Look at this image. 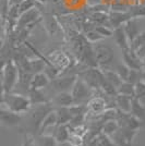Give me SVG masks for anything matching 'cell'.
<instances>
[{"mask_svg":"<svg viewBox=\"0 0 145 146\" xmlns=\"http://www.w3.org/2000/svg\"><path fill=\"white\" fill-rule=\"evenodd\" d=\"M88 3H90L91 6H96V5L102 3V0H88Z\"/></svg>","mask_w":145,"mask_h":146,"instance_id":"41","label":"cell"},{"mask_svg":"<svg viewBox=\"0 0 145 146\" xmlns=\"http://www.w3.org/2000/svg\"><path fill=\"white\" fill-rule=\"evenodd\" d=\"M86 105H87V113L93 116H100L106 110L109 109L107 100L102 96L92 97Z\"/></svg>","mask_w":145,"mask_h":146,"instance_id":"10","label":"cell"},{"mask_svg":"<svg viewBox=\"0 0 145 146\" xmlns=\"http://www.w3.org/2000/svg\"><path fill=\"white\" fill-rule=\"evenodd\" d=\"M42 18L43 15L38 7L34 8V9H31L30 11L21 14V17L18 20L17 29L19 27L20 30H23L25 27H31L34 23H37Z\"/></svg>","mask_w":145,"mask_h":146,"instance_id":"7","label":"cell"},{"mask_svg":"<svg viewBox=\"0 0 145 146\" xmlns=\"http://www.w3.org/2000/svg\"><path fill=\"white\" fill-rule=\"evenodd\" d=\"M132 97H129L122 94H117L115 97L116 108L122 112L130 113L132 110Z\"/></svg>","mask_w":145,"mask_h":146,"instance_id":"20","label":"cell"},{"mask_svg":"<svg viewBox=\"0 0 145 146\" xmlns=\"http://www.w3.org/2000/svg\"><path fill=\"white\" fill-rule=\"evenodd\" d=\"M81 2H82V0H69V6L75 8V7L80 6Z\"/></svg>","mask_w":145,"mask_h":146,"instance_id":"40","label":"cell"},{"mask_svg":"<svg viewBox=\"0 0 145 146\" xmlns=\"http://www.w3.org/2000/svg\"><path fill=\"white\" fill-rule=\"evenodd\" d=\"M0 122L3 127L12 128V127H18L22 122V115L17 113L14 111H11L8 108L1 106L0 110Z\"/></svg>","mask_w":145,"mask_h":146,"instance_id":"9","label":"cell"},{"mask_svg":"<svg viewBox=\"0 0 145 146\" xmlns=\"http://www.w3.org/2000/svg\"><path fill=\"white\" fill-rule=\"evenodd\" d=\"M79 78L84 80L93 90H100L106 80L104 71L95 67H90L87 70L81 72L79 74Z\"/></svg>","mask_w":145,"mask_h":146,"instance_id":"4","label":"cell"},{"mask_svg":"<svg viewBox=\"0 0 145 146\" xmlns=\"http://www.w3.org/2000/svg\"><path fill=\"white\" fill-rule=\"evenodd\" d=\"M118 94H122V95H126L129 97H135V91H134V84L130 83V82H122L119 87H118Z\"/></svg>","mask_w":145,"mask_h":146,"instance_id":"28","label":"cell"},{"mask_svg":"<svg viewBox=\"0 0 145 146\" xmlns=\"http://www.w3.org/2000/svg\"><path fill=\"white\" fill-rule=\"evenodd\" d=\"M1 86H2V94L11 93L12 90L18 84L20 78V69L18 63L14 60L10 59L5 61L1 70Z\"/></svg>","mask_w":145,"mask_h":146,"instance_id":"2","label":"cell"},{"mask_svg":"<svg viewBox=\"0 0 145 146\" xmlns=\"http://www.w3.org/2000/svg\"><path fill=\"white\" fill-rule=\"evenodd\" d=\"M84 37L86 38V40L90 42L91 44L99 43V42H102L104 38H105V37L102 36L95 29H94V30H91V31H87V32L85 33Z\"/></svg>","mask_w":145,"mask_h":146,"instance_id":"31","label":"cell"},{"mask_svg":"<svg viewBox=\"0 0 145 146\" xmlns=\"http://www.w3.org/2000/svg\"><path fill=\"white\" fill-rule=\"evenodd\" d=\"M43 23L45 30L48 33L49 36H56V34L60 31V25L58 23L57 19L53 13H45L43 14Z\"/></svg>","mask_w":145,"mask_h":146,"instance_id":"14","label":"cell"},{"mask_svg":"<svg viewBox=\"0 0 145 146\" xmlns=\"http://www.w3.org/2000/svg\"><path fill=\"white\" fill-rule=\"evenodd\" d=\"M96 142H97V146H118L112 141V139L110 136H108V135H106V134L104 133H100L97 136Z\"/></svg>","mask_w":145,"mask_h":146,"instance_id":"32","label":"cell"},{"mask_svg":"<svg viewBox=\"0 0 145 146\" xmlns=\"http://www.w3.org/2000/svg\"><path fill=\"white\" fill-rule=\"evenodd\" d=\"M48 60L59 70H65L70 66V58L62 51H55L48 57Z\"/></svg>","mask_w":145,"mask_h":146,"instance_id":"15","label":"cell"},{"mask_svg":"<svg viewBox=\"0 0 145 146\" xmlns=\"http://www.w3.org/2000/svg\"><path fill=\"white\" fill-rule=\"evenodd\" d=\"M22 146H36V145H35V142L33 141V137L31 135H29V134H25Z\"/></svg>","mask_w":145,"mask_h":146,"instance_id":"38","label":"cell"},{"mask_svg":"<svg viewBox=\"0 0 145 146\" xmlns=\"http://www.w3.org/2000/svg\"><path fill=\"white\" fill-rule=\"evenodd\" d=\"M71 133H72V131L69 128V125L68 124H62V125H58L55 129L54 136L56 137L58 144H65V143H68Z\"/></svg>","mask_w":145,"mask_h":146,"instance_id":"22","label":"cell"},{"mask_svg":"<svg viewBox=\"0 0 145 146\" xmlns=\"http://www.w3.org/2000/svg\"><path fill=\"white\" fill-rule=\"evenodd\" d=\"M134 91H135V97L141 99L145 96V81L141 80L138 83L134 84Z\"/></svg>","mask_w":145,"mask_h":146,"instance_id":"34","label":"cell"},{"mask_svg":"<svg viewBox=\"0 0 145 146\" xmlns=\"http://www.w3.org/2000/svg\"><path fill=\"white\" fill-rule=\"evenodd\" d=\"M87 146H97V142H96V139H94V140H92L88 142V144Z\"/></svg>","mask_w":145,"mask_h":146,"instance_id":"43","label":"cell"},{"mask_svg":"<svg viewBox=\"0 0 145 146\" xmlns=\"http://www.w3.org/2000/svg\"><path fill=\"white\" fill-rule=\"evenodd\" d=\"M142 72L143 70H135V69H131L130 70V74H129V79L127 82H130L132 84L138 83L139 81L142 80Z\"/></svg>","mask_w":145,"mask_h":146,"instance_id":"35","label":"cell"},{"mask_svg":"<svg viewBox=\"0 0 145 146\" xmlns=\"http://www.w3.org/2000/svg\"><path fill=\"white\" fill-rule=\"evenodd\" d=\"M131 113L136 117L143 124H145V106L141 102V99L134 97L132 99V110Z\"/></svg>","mask_w":145,"mask_h":146,"instance_id":"23","label":"cell"},{"mask_svg":"<svg viewBox=\"0 0 145 146\" xmlns=\"http://www.w3.org/2000/svg\"><path fill=\"white\" fill-rule=\"evenodd\" d=\"M1 106L17 113L23 115V113H27L31 110L32 103L29 96L14 94V93H5L2 94V98H1Z\"/></svg>","mask_w":145,"mask_h":146,"instance_id":"1","label":"cell"},{"mask_svg":"<svg viewBox=\"0 0 145 146\" xmlns=\"http://www.w3.org/2000/svg\"><path fill=\"white\" fill-rule=\"evenodd\" d=\"M114 38H115L116 44L118 45V47H119L122 51L131 48V44H130V40H129L127 34H126V32H124L123 25L114 30Z\"/></svg>","mask_w":145,"mask_h":146,"instance_id":"17","label":"cell"},{"mask_svg":"<svg viewBox=\"0 0 145 146\" xmlns=\"http://www.w3.org/2000/svg\"><path fill=\"white\" fill-rule=\"evenodd\" d=\"M27 96L30 98L32 106L49 103L48 98L46 97L42 93V91H39V90H29L27 91Z\"/></svg>","mask_w":145,"mask_h":146,"instance_id":"24","label":"cell"},{"mask_svg":"<svg viewBox=\"0 0 145 146\" xmlns=\"http://www.w3.org/2000/svg\"><path fill=\"white\" fill-rule=\"evenodd\" d=\"M131 18V14L129 12H112L109 14V27L111 29H117L124 24L127 21H129Z\"/></svg>","mask_w":145,"mask_h":146,"instance_id":"16","label":"cell"},{"mask_svg":"<svg viewBox=\"0 0 145 146\" xmlns=\"http://www.w3.org/2000/svg\"><path fill=\"white\" fill-rule=\"evenodd\" d=\"M68 143H70L73 146H82L83 145V136L75 133V132H72L70 137H69Z\"/></svg>","mask_w":145,"mask_h":146,"instance_id":"37","label":"cell"},{"mask_svg":"<svg viewBox=\"0 0 145 146\" xmlns=\"http://www.w3.org/2000/svg\"><path fill=\"white\" fill-rule=\"evenodd\" d=\"M95 51V57L98 66L100 67H107L109 66L115 58V51L107 44H98L96 43L94 47Z\"/></svg>","mask_w":145,"mask_h":146,"instance_id":"6","label":"cell"},{"mask_svg":"<svg viewBox=\"0 0 145 146\" xmlns=\"http://www.w3.org/2000/svg\"><path fill=\"white\" fill-rule=\"evenodd\" d=\"M54 109L53 104H42V105H36L27 112L29 113V129L33 134H38L39 128L42 125L44 119L48 115L51 110Z\"/></svg>","mask_w":145,"mask_h":146,"instance_id":"3","label":"cell"},{"mask_svg":"<svg viewBox=\"0 0 145 146\" xmlns=\"http://www.w3.org/2000/svg\"><path fill=\"white\" fill-rule=\"evenodd\" d=\"M62 146H73V145H71L70 143H65V144H62Z\"/></svg>","mask_w":145,"mask_h":146,"instance_id":"46","label":"cell"},{"mask_svg":"<svg viewBox=\"0 0 145 146\" xmlns=\"http://www.w3.org/2000/svg\"><path fill=\"white\" fill-rule=\"evenodd\" d=\"M69 110H70L72 117L86 115L87 113V105H84V104H73L72 106L69 107Z\"/></svg>","mask_w":145,"mask_h":146,"instance_id":"30","label":"cell"},{"mask_svg":"<svg viewBox=\"0 0 145 146\" xmlns=\"http://www.w3.org/2000/svg\"><path fill=\"white\" fill-rule=\"evenodd\" d=\"M51 80L47 76V74L45 72H39L33 75V78L31 80L30 83V90H39L42 91L45 87L49 85Z\"/></svg>","mask_w":145,"mask_h":146,"instance_id":"18","label":"cell"},{"mask_svg":"<svg viewBox=\"0 0 145 146\" xmlns=\"http://www.w3.org/2000/svg\"><path fill=\"white\" fill-rule=\"evenodd\" d=\"M76 80H78L76 75H67V76L57 78V79L53 80L51 84L58 93L59 92H71Z\"/></svg>","mask_w":145,"mask_h":146,"instance_id":"11","label":"cell"},{"mask_svg":"<svg viewBox=\"0 0 145 146\" xmlns=\"http://www.w3.org/2000/svg\"><path fill=\"white\" fill-rule=\"evenodd\" d=\"M22 1H24V0H9L10 6H13V5H20Z\"/></svg>","mask_w":145,"mask_h":146,"instance_id":"42","label":"cell"},{"mask_svg":"<svg viewBox=\"0 0 145 146\" xmlns=\"http://www.w3.org/2000/svg\"><path fill=\"white\" fill-rule=\"evenodd\" d=\"M122 59L124 61V64L128 66L130 69L142 70V61H141V58H139V56L136 55V52L132 48L122 51Z\"/></svg>","mask_w":145,"mask_h":146,"instance_id":"13","label":"cell"},{"mask_svg":"<svg viewBox=\"0 0 145 146\" xmlns=\"http://www.w3.org/2000/svg\"><path fill=\"white\" fill-rule=\"evenodd\" d=\"M141 61H142V70L144 71L145 70V57H143V58L141 59Z\"/></svg>","mask_w":145,"mask_h":146,"instance_id":"44","label":"cell"},{"mask_svg":"<svg viewBox=\"0 0 145 146\" xmlns=\"http://www.w3.org/2000/svg\"><path fill=\"white\" fill-rule=\"evenodd\" d=\"M95 30L104 37L114 36V30L107 25H97V26H95Z\"/></svg>","mask_w":145,"mask_h":146,"instance_id":"36","label":"cell"},{"mask_svg":"<svg viewBox=\"0 0 145 146\" xmlns=\"http://www.w3.org/2000/svg\"><path fill=\"white\" fill-rule=\"evenodd\" d=\"M117 121L119 123V125L122 128H128V129H132V130H139L143 123L140 121L136 117H134L130 112H122L120 110L117 109V117H116Z\"/></svg>","mask_w":145,"mask_h":146,"instance_id":"8","label":"cell"},{"mask_svg":"<svg viewBox=\"0 0 145 146\" xmlns=\"http://www.w3.org/2000/svg\"><path fill=\"white\" fill-rule=\"evenodd\" d=\"M135 52H136V55L139 56V58H143L145 57V44H143L142 46H140L139 48L135 50Z\"/></svg>","mask_w":145,"mask_h":146,"instance_id":"39","label":"cell"},{"mask_svg":"<svg viewBox=\"0 0 145 146\" xmlns=\"http://www.w3.org/2000/svg\"><path fill=\"white\" fill-rule=\"evenodd\" d=\"M104 74H105V78L108 81L110 84L115 86L116 88L118 90V87L122 84V82H124L123 80L119 76V74L116 72V71H110V70H104Z\"/></svg>","mask_w":145,"mask_h":146,"instance_id":"27","label":"cell"},{"mask_svg":"<svg viewBox=\"0 0 145 146\" xmlns=\"http://www.w3.org/2000/svg\"><path fill=\"white\" fill-rule=\"evenodd\" d=\"M123 29H124V32L127 34L129 40H130V44H132L133 40L142 33L141 32V23H140L139 18L130 19L129 21H127L123 24Z\"/></svg>","mask_w":145,"mask_h":146,"instance_id":"12","label":"cell"},{"mask_svg":"<svg viewBox=\"0 0 145 146\" xmlns=\"http://www.w3.org/2000/svg\"><path fill=\"white\" fill-rule=\"evenodd\" d=\"M58 127V119H57V112H56V109H53L48 115L46 116V118L44 119L42 125L39 128V132H38V135H42L44 134V132L48 129L51 128H57Z\"/></svg>","mask_w":145,"mask_h":146,"instance_id":"21","label":"cell"},{"mask_svg":"<svg viewBox=\"0 0 145 146\" xmlns=\"http://www.w3.org/2000/svg\"><path fill=\"white\" fill-rule=\"evenodd\" d=\"M142 80H144V81H145V70L142 72Z\"/></svg>","mask_w":145,"mask_h":146,"instance_id":"45","label":"cell"},{"mask_svg":"<svg viewBox=\"0 0 145 146\" xmlns=\"http://www.w3.org/2000/svg\"><path fill=\"white\" fill-rule=\"evenodd\" d=\"M58 142L54 135L42 134L38 136V146H57Z\"/></svg>","mask_w":145,"mask_h":146,"instance_id":"29","label":"cell"},{"mask_svg":"<svg viewBox=\"0 0 145 146\" xmlns=\"http://www.w3.org/2000/svg\"><path fill=\"white\" fill-rule=\"evenodd\" d=\"M94 90L88 85L84 80L81 78H78L75 84L73 86L71 94L74 98V103L75 104H83L84 102H88L91 99V96L93 95Z\"/></svg>","mask_w":145,"mask_h":146,"instance_id":"5","label":"cell"},{"mask_svg":"<svg viewBox=\"0 0 145 146\" xmlns=\"http://www.w3.org/2000/svg\"><path fill=\"white\" fill-rule=\"evenodd\" d=\"M51 104H54L57 107H70L75 103L71 92H59L53 98Z\"/></svg>","mask_w":145,"mask_h":146,"instance_id":"19","label":"cell"},{"mask_svg":"<svg viewBox=\"0 0 145 146\" xmlns=\"http://www.w3.org/2000/svg\"><path fill=\"white\" fill-rule=\"evenodd\" d=\"M57 119H58V125L62 124H69L72 120V115L69 110V107H57Z\"/></svg>","mask_w":145,"mask_h":146,"instance_id":"25","label":"cell"},{"mask_svg":"<svg viewBox=\"0 0 145 146\" xmlns=\"http://www.w3.org/2000/svg\"><path fill=\"white\" fill-rule=\"evenodd\" d=\"M130 70H131V69L128 67V66H126V64H118V66L116 67V72L119 74V76H120L124 82L128 81V79H129Z\"/></svg>","mask_w":145,"mask_h":146,"instance_id":"33","label":"cell"},{"mask_svg":"<svg viewBox=\"0 0 145 146\" xmlns=\"http://www.w3.org/2000/svg\"><path fill=\"white\" fill-rule=\"evenodd\" d=\"M120 128L119 123L117 121V119H110L104 123L103 129H102V133L106 134L108 136H111L112 134H115Z\"/></svg>","mask_w":145,"mask_h":146,"instance_id":"26","label":"cell"}]
</instances>
